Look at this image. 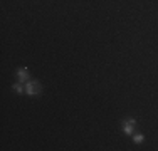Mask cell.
<instances>
[{
    "label": "cell",
    "mask_w": 158,
    "mask_h": 151,
    "mask_svg": "<svg viewBox=\"0 0 158 151\" xmlns=\"http://www.w3.org/2000/svg\"><path fill=\"white\" fill-rule=\"evenodd\" d=\"M12 89L15 91V92H19V94H24L25 86H24V82H15V84L12 86Z\"/></svg>",
    "instance_id": "obj_4"
},
{
    "label": "cell",
    "mask_w": 158,
    "mask_h": 151,
    "mask_svg": "<svg viewBox=\"0 0 158 151\" xmlns=\"http://www.w3.org/2000/svg\"><path fill=\"white\" fill-rule=\"evenodd\" d=\"M135 124H136V121H135V119H123L121 121V126H123L125 134H128V136L135 134Z\"/></svg>",
    "instance_id": "obj_2"
},
{
    "label": "cell",
    "mask_w": 158,
    "mask_h": 151,
    "mask_svg": "<svg viewBox=\"0 0 158 151\" xmlns=\"http://www.w3.org/2000/svg\"><path fill=\"white\" fill-rule=\"evenodd\" d=\"M133 141H135V143H141V141H143V134L135 133V134H133Z\"/></svg>",
    "instance_id": "obj_5"
},
{
    "label": "cell",
    "mask_w": 158,
    "mask_h": 151,
    "mask_svg": "<svg viewBox=\"0 0 158 151\" xmlns=\"http://www.w3.org/2000/svg\"><path fill=\"white\" fill-rule=\"evenodd\" d=\"M17 79H19V82H27L29 81V71H27V67H20V69L17 71Z\"/></svg>",
    "instance_id": "obj_3"
},
{
    "label": "cell",
    "mask_w": 158,
    "mask_h": 151,
    "mask_svg": "<svg viewBox=\"0 0 158 151\" xmlns=\"http://www.w3.org/2000/svg\"><path fill=\"white\" fill-rule=\"evenodd\" d=\"M40 92H42V86L37 81H31V79H29V81L25 82V94H27V96H40Z\"/></svg>",
    "instance_id": "obj_1"
}]
</instances>
